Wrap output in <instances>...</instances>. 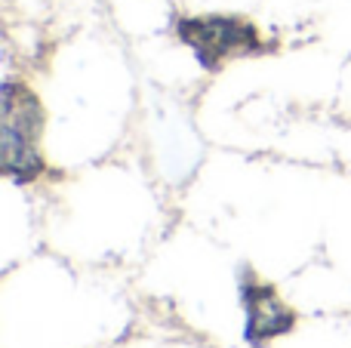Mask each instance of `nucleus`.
Here are the masks:
<instances>
[{"label": "nucleus", "instance_id": "3", "mask_svg": "<svg viewBox=\"0 0 351 348\" xmlns=\"http://www.w3.org/2000/svg\"><path fill=\"white\" fill-rule=\"evenodd\" d=\"M241 302H243V312H247L243 339L253 348H262L265 343H271V339L287 336L296 327V312L280 302L274 287L256 284L250 275L241 281Z\"/></svg>", "mask_w": 351, "mask_h": 348}, {"label": "nucleus", "instance_id": "2", "mask_svg": "<svg viewBox=\"0 0 351 348\" xmlns=\"http://www.w3.org/2000/svg\"><path fill=\"white\" fill-rule=\"evenodd\" d=\"M179 40L197 55V62L206 71H216L231 55L259 53L262 37L256 25L237 16H200V18H182L176 25Z\"/></svg>", "mask_w": 351, "mask_h": 348}, {"label": "nucleus", "instance_id": "1", "mask_svg": "<svg viewBox=\"0 0 351 348\" xmlns=\"http://www.w3.org/2000/svg\"><path fill=\"white\" fill-rule=\"evenodd\" d=\"M43 111L22 84H3V173L16 182H34L43 173L40 158Z\"/></svg>", "mask_w": 351, "mask_h": 348}]
</instances>
